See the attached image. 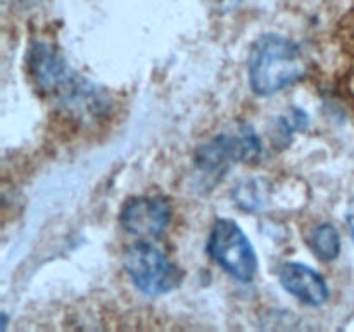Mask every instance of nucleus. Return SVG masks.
Returning <instances> with one entry per match:
<instances>
[{
  "instance_id": "f257e3e1",
  "label": "nucleus",
  "mask_w": 354,
  "mask_h": 332,
  "mask_svg": "<svg viewBox=\"0 0 354 332\" xmlns=\"http://www.w3.org/2000/svg\"><path fill=\"white\" fill-rule=\"evenodd\" d=\"M304 75L306 61L296 42L275 33L254 42L249 54V82L258 95H273Z\"/></svg>"
},
{
  "instance_id": "f03ea898",
  "label": "nucleus",
  "mask_w": 354,
  "mask_h": 332,
  "mask_svg": "<svg viewBox=\"0 0 354 332\" xmlns=\"http://www.w3.org/2000/svg\"><path fill=\"white\" fill-rule=\"evenodd\" d=\"M123 265L135 287L149 296L171 293L183 280L182 270L144 239L128 246Z\"/></svg>"
},
{
  "instance_id": "7ed1b4c3",
  "label": "nucleus",
  "mask_w": 354,
  "mask_h": 332,
  "mask_svg": "<svg viewBox=\"0 0 354 332\" xmlns=\"http://www.w3.org/2000/svg\"><path fill=\"white\" fill-rule=\"evenodd\" d=\"M28 71L45 95L55 97L68 107L88 82L71 71L66 59L45 42H35L28 52Z\"/></svg>"
},
{
  "instance_id": "20e7f679",
  "label": "nucleus",
  "mask_w": 354,
  "mask_h": 332,
  "mask_svg": "<svg viewBox=\"0 0 354 332\" xmlns=\"http://www.w3.org/2000/svg\"><path fill=\"white\" fill-rule=\"evenodd\" d=\"M207 252L225 272L241 282H251L258 272V256L251 241L230 218H220L213 225Z\"/></svg>"
},
{
  "instance_id": "39448f33",
  "label": "nucleus",
  "mask_w": 354,
  "mask_h": 332,
  "mask_svg": "<svg viewBox=\"0 0 354 332\" xmlns=\"http://www.w3.org/2000/svg\"><path fill=\"white\" fill-rule=\"evenodd\" d=\"M124 230L140 239L158 237L171 220V206L161 196H140L128 201L121 211Z\"/></svg>"
},
{
  "instance_id": "423d86ee",
  "label": "nucleus",
  "mask_w": 354,
  "mask_h": 332,
  "mask_svg": "<svg viewBox=\"0 0 354 332\" xmlns=\"http://www.w3.org/2000/svg\"><path fill=\"white\" fill-rule=\"evenodd\" d=\"M280 284L301 303L322 306L328 299V286L324 277L311 266L299 261H286L279 268Z\"/></svg>"
},
{
  "instance_id": "0eeeda50",
  "label": "nucleus",
  "mask_w": 354,
  "mask_h": 332,
  "mask_svg": "<svg viewBox=\"0 0 354 332\" xmlns=\"http://www.w3.org/2000/svg\"><path fill=\"white\" fill-rule=\"evenodd\" d=\"M214 142L230 163L258 161L263 151L258 133L248 123L230 124L214 137Z\"/></svg>"
},
{
  "instance_id": "6e6552de",
  "label": "nucleus",
  "mask_w": 354,
  "mask_h": 332,
  "mask_svg": "<svg viewBox=\"0 0 354 332\" xmlns=\"http://www.w3.org/2000/svg\"><path fill=\"white\" fill-rule=\"evenodd\" d=\"M308 244L322 261H334L341 252V235L332 223H318L311 228Z\"/></svg>"
},
{
  "instance_id": "1a4fd4ad",
  "label": "nucleus",
  "mask_w": 354,
  "mask_h": 332,
  "mask_svg": "<svg viewBox=\"0 0 354 332\" xmlns=\"http://www.w3.org/2000/svg\"><path fill=\"white\" fill-rule=\"evenodd\" d=\"M306 114L299 109H294L292 116H280L275 124H272V138L275 145H282V147L289 145L294 131L306 127Z\"/></svg>"
},
{
  "instance_id": "9d476101",
  "label": "nucleus",
  "mask_w": 354,
  "mask_h": 332,
  "mask_svg": "<svg viewBox=\"0 0 354 332\" xmlns=\"http://www.w3.org/2000/svg\"><path fill=\"white\" fill-rule=\"evenodd\" d=\"M234 199L237 201L242 210H258V206L265 204V189L261 182L248 180L242 182L237 189L234 190Z\"/></svg>"
},
{
  "instance_id": "9b49d317",
  "label": "nucleus",
  "mask_w": 354,
  "mask_h": 332,
  "mask_svg": "<svg viewBox=\"0 0 354 332\" xmlns=\"http://www.w3.org/2000/svg\"><path fill=\"white\" fill-rule=\"evenodd\" d=\"M348 223H349V230H351L353 239H354V204H351L348 211Z\"/></svg>"
}]
</instances>
